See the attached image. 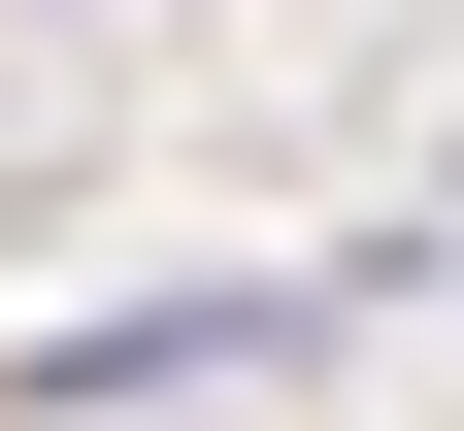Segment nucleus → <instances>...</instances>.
<instances>
[{
	"label": "nucleus",
	"mask_w": 464,
	"mask_h": 431,
	"mask_svg": "<svg viewBox=\"0 0 464 431\" xmlns=\"http://www.w3.org/2000/svg\"><path fill=\"white\" fill-rule=\"evenodd\" d=\"M199 365H332V266H199V299H100V332H34V398H199Z\"/></svg>",
	"instance_id": "f257e3e1"
}]
</instances>
